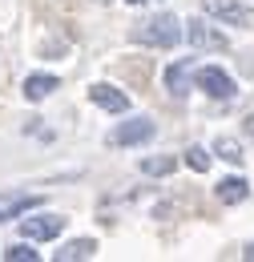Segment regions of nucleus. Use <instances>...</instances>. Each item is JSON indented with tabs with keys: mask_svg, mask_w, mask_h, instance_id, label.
Returning a JSON list of instances; mask_svg holds the SVG:
<instances>
[{
	"mask_svg": "<svg viewBox=\"0 0 254 262\" xmlns=\"http://www.w3.org/2000/svg\"><path fill=\"white\" fill-rule=\"evenodd\" d=\"M133 40L137 45H150V49H174L182 40V20L174 12H158V16H145L133 25Z\"/></svg>",
	"mask_w": 254,
	"mask_h": 262,
	"instance_id": "obj_1",
	"label": "nucleus"
},
{
	"mask_svg": "<svg viewBox=\"0 0 254 262\" xmlns=\"http://www.w3.org/2000/svg\"><path fill=\"white\" fill-rule=\"evenodd\" d=\"M194 85H198L206 97H214V101H234V97H238V85H234V77H230L222 65L194 69Z\"/></svg>",
	"mask_w": 254,
	"mask_h": 262,
	"instance_id": "obj_2",
	"label": "nucleus"
},
{
	"mask_svg": "<svg viewBox=\"0 0 254 262\" xmlns=\"http://www.w3.org/2000/svg\"><path fill=\"white\" fill-rule=\"evenodd\" d=\"M154 133H158V125L150 117H133V121H121L109 129V145H145V141H154Z\"/></svg>",
	"mask_w": 254,
	"mask_h": 262,
	"instance_id": "obj_3",
	"label": "nucleus"
},
{
	"mask_svg": "<svg viewBox=\"0 0 254 262\" xmlns=\"http://www.w3.org/2000/svg\"><path fill=\"white\" fill-rule=\"evenodd\" d=\"M210 16H218L222 25H234V29H250L254 25V8L242 4V0H202Z\"/></svg>",
	"mask_w": 254,
	"mask_h": 262,
	"instance_id": "obj_4",
	"label": "nucleus"
},
{
	"mask_svg": "<svg viewBox=\"0 0 254 262\" xmlns=\"http://www.w3.org/2000/svg\"><path fill=\"white\" fill-rule=\"evenodd\" d=\"M182 36L190 40L194 49H202V53H222L226 45H230L222 29H214V25H206V20H190V25L182 29Z\"/></svg>",
	"mask_w": 254,
	"mask_h": 262,
	"instance_id": "obj_5",
	"label": "nucleus"
},
{
	"mask_svg": "<svg viewBox=\"0 0 254 262\" xmlns=\"http://www.w3.org/2000/svg\"><path fill=\"white\" fill-rule=\"evenodd\" d=\"M65 230L61 214H36V218H20V234L29 242H53L57 234Z\"/></svg>",
	"mask_w": 254,
	"mask_h": 262,
	"instance_id": "obj_6",
	"label": "nucleus"
},
{
	"mask_svg": "<svg viewBox=\"0 0 254 262\" xmlns=\"http://www.w3.org/2000/svg\"><path fill=\"white\" fill-rule=\"evenodd\" d=\"M89 101H93L97 109H105V113H125L129 109V93L117 89V85H109V81H97L93 89H89Z\"/></svg>",
	"mask_w": 254,
	"mask_h": 262,
	"instance_id": "obj_7",
	"label": "nucleus"
},
{
	"mask_svg": "<svg viewBox=\"0 0 254 262\" xmlns=\"http://www.w3.org/2000/svg\"><path fill=\"white\" fill-rule=\"evenodd\" d=\"M190 81H194V61H174L165 69V89L170 97H186L190 93Z\"/></svg>",
	"mask_w": 254,
	"mask_h": 262,
	"instance_id": "obj_8",
	"label": "nucleus"
},
{
	"mask_svg": "<svg viewBox=\"0 0 254 262\" xmlns=\"http://www.w3.org/2000/svg\"><path fill=\"white\" fill-rule=\"evenodd\" d=\"M214 194H218V202L222 206H238V202H246V194H250V186H246V178H222L218 186H214Z\"/></svg>",
	"mask_w": 254,
	"mask_h": 262,
	"instance_id": "obj_9",
	"label": "nucleus"
},
{
	"mask_svg": "<svg viewBox=\"0 0 254 262\" xmlns=\"http://www.w3.org/2000/svg\"><path fill=\"white\" fill-rule=\"evenodd\" d=\"M53 89H61V81H57L53 73H32V77H25V97L29 101L53 97Z\"/></svg>",
	"mask_w": 254,
	"mask_h": 262,
	"instance_id": "obj_10",
	"label": "nucleus"
},
{
	"mask_svg": "<svg viewBox=\"0 0 254 262\" xmlns=\"http://www.w3.org/2000/svg\"><path fill=\"white\" fill-rule=\"evenodd\" d=\"M97 254V242L93 238H73L57 250V262H77V258H93Z\"/></svg>",
	"mask_w": 254,
	"mask_h": 262,
	"instance_id": "obj_11",
	"label": "nucleus"
},
{
	"mask_svg": "<svg viewBox=\"0 0 254 262\" xmlns=\"http://www.w3.org/2000/svg\"><path fill=\"white\" fill-rule=\"evenodd\" d=\"M40 198L32 194H12V198H0V222H8V218H20L25 210H32Z\"/></svg>",
	"mask_w": 254,
	"mask_h": 262,
	"instance_id": "obj_12",
	"label": "nucleus"
},
{
	"mask_svg": "<svg viewBox=\"0 0 254 262\" xmlns=\"http://www.w3.org/2000/svg\"><path fill=\"white\" fill-rule=\"evenodd\" d=\"M214 154H218L222 162H230V165H242V158H246L242 145H238L234 137H222V133H218V141H214Z\"/></svg>",
	"mask_w": 254,
	"mask_h": 262,
	"instance_id": "obj_13",
	"label": "nucleus"
},
{
	"mask_svg": "<svg viewBox=\"0 0 254 262\" xmlns=\"http://www.w3.org/2000/svg\"><path fill=\"white\" fill-rule=\"evenodd\" d=\"M186 165H190L194 173H206V169H210V154H206L202 145H190V149H186Z\"/></svg>",
	"mask_w": 254,
	"mask_h": 262,
	"instance_id": "obj_14",
	"label": "nucleus"
},
{
	"mask_svg": "<svg viewBox=\"0 0 254 262\" xmlns=\"http://www.w3.org/2000/svg\"><path fill=\"white\" fill-rule=\"evenodd\" d=\"M4 258H8V262H36L40 254L32 250L29 242H16V246H8V250H4Z\"/></svg>",
	"mask_w": 254,
	"mask_h": 262,
	"instance_id": "obj_15",
	"label": "nucleus"
},
{
	"mask_svg": "<svg viewBox=\"0 0 254 262\" xmlns=\"http://www.w3.org/2000/svg\"><path fill=\"white\" fill-rule=\"evenodd\" d=\"M141 169H145V173H158V178H165V173L174 169V158H145V162H141Z\"/></svg>",
	"mask_w": 254,
	"mask_h": 262,
	"instance_id": "obj_16",
	"label": "nucleus"
},
{
	"mask_svg": "<svg viewBox=\"0 0 254 262\" xmlns=\"http://www.w3.org/2000/svg\"><path fill=\"white\" fill-rule=\"evenodd\" d=\"M242 254H246V258H250V262H254V242H250V246H246V250H242Z\"/></svg>",
	"mask_w": 254,
	"mask_h": 262,
	"instance_id": "obj_17",
	"label": "nucleus"
},
{
	"mask_svg": "<svg viewBox=\"0 0 254 262\" xmlns=\"http://www.w3.org/2000/svg\"><path fill=\"white\" fill-rule=\"evenodd\" d=\"M125 4H145V0H125Z\"/></svg>",
	"mask_w": 254,
	"mask_h": 262,
	"instance_id": "obj_18",
	"label": "nucleus"
}]
</instances>
